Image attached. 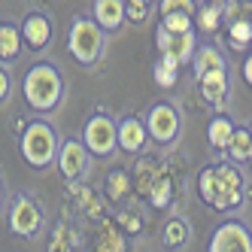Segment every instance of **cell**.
Returning <instances> with one entry per match:
<instances>
[{
	"label": "cell",
	"mask_w": 252,
	"mask_h": 252,
	"mask_svg": "<svg viewBox=\"0 0 252 252\" xmlns=\"http://www.w3.org/2000/svg\"><path fill=\"white\" fill-rule=\"evenodd\" d=\"M179 64L173 55H158V61H155V67H152V76H155V85H161V88H173L176 85V79H179Z\"/></svg>",
	"instance_id": "obj_16"
},
{
	"label": "cell",
	"mask_w": 252,
	"mask_h": 252,
	"mask_svg": "<svg viewBox=\"0 0 252 252\" xmlns=\"http://www.w3.org/2000/svg\"><path fill=\"white\" fill-rule=\"evenodd\" d=\"M191 67H194V76L201 79V76L213 73V70H225V58H222V52L216 49V46H204V49L194 52Z\"/></svg>",
	"instance_id": "obj_15"
},
{
	"label": "cell",
	"mask_w": 252,
	"mask_h": 252,
	"mask_svg": "<svg viewBox=\"0 0 252 252\" xmlns=\"http://www.w3.org/2000/svg\"><path fill=\"white\" fill-rule=\"evenodd\" d=\"M249 161H252V155H249Z\"/></svg>",
	"instance_id": "obj_32"
},
{
	"label": "cell",
	"mask_w": 252,
	"mask_h": 252,
	"mask_svg": "<svg viewBox=\"0 0 252 252\" xmlns=\"http://www.w3.org/2000/svg\"><path fill=\"white\" fill-rule=\"evenodd\" d=\"M146 131L155 143H173L179 134V113L170 103H155L146 116Z\"/></svg>",
	"instance_id": "obj_7"
},
{
	"label": "cell",
	"mask_w": 252,
	"mask_h": 252,
	"mask_svg": "<svg viewBox=\"0 0 252 252\" xmlns=\"http://www.w3.org/2000/svg\"><path fill=\"white\" fill-rule=\"evenodd\" d=\"M146 15H149V0H128L125 3V19H131L134 25L146 22Z\"/></svg>",
	"instance_id": "obj_26"
},
{
	"label": "cell",
	"mask_w": 252,
	"mask_h": 252,
	"mask_svg": "<svg viewBox=\"0 0 252 252\" xmlns=\"http://www.w3.org/2000/svg\"><path fill=\"white\" fill-rule=\"evenodd\" d=\"M55 152H58V140H55L52 125L31 122L22 134V158L31 167H49L55 161Z\"/></svg>",
	"instance_id": "obj_3"
},
{
	"label": "cell",
	"mask_w": 252,
	"mask_h": 252,
	"mask_svg": "<svg viewBox=\"0 0 252 252\" xmlns=\"http://www.w3.org/2000/svg\"><path fill=\"white\" fill-rule=\"evenodd\" d=\"M228 155L234 161H249V155H252V134L246 128H234L231 143H228Z\"/></svg>",
	"instance_id": "obj_19"
},
{
	"label": "cell",
	"mask_w": 252,
	"mask_h": 252,
	"mask_svg": "<svg viewBox=\"0 0 252 252\" xmlns=\"http://www.w3.org/2000/svg\"><path fill=\"white\" fill-rule=\"evenodd\" d=\"M243 79H246V82L252 85V55H249V58L243 61Z\"/></svg>",
	"instance_id": "obj_29"
},
{
	"label": "cell",
	"mask_w": 252,
	"mask_h": 252,
	"mask_svg": "<svg viewBox=\"0 0 252 252\" xmlns=\"http://www.w3.org/2000/svg\"><path fill=\"white\" fill-rule=\"evenodd\" d=\"M85 149L92 155H110L119 146V125L110 116H92L85 125Z\"/></svg>",
	"instance_id": "obj_5"
},
{
	"label": "cell",
	"mask_w": 252,
	"mask_h": 252,
	"mask_svg": "<svg viewBox=\"0 0 252 252\" xmlns=\"http://www.w3.org/2000/svg\"><path fill=\"white\" fill-rule=\"evenodd\" d=\"M210 252H252V234L240 222H225L216 228Z\"/></svg>",
	"instance_id": "obj_9"
},
{
	"label": "cell",
	"mask_w": 252,
	"mask_h": 252,
	"mask_svg": "<svg viewBox=\"0 0 252 252\" xmlns=\"http://www.w3.org/2000/svg\"><path fill=\"white\" fill-rule=\"evenodd\" d=\"M219 22H222V6L219 3H210L204 9H197V28L213 33V31H219Z\"/></svg>",
	"instance_id": "obj_22"
},
{
	"label": "cell",
	"mask_w": 252,
	"mask_h": 252,
	"mask_svg": "<svg viewBox=\"0 0 252 252\" xmlns=\"http://www.w3.org/2000/svg\"><path fill=\"white\" fill-rule=\"evenodd\" d=\"M9 94V73L6 70H0V100Z\"/></svg>",
	"instance_id": "obj_28"
},
{
	"label": "cell",
	"mask_w": 252,
	"mask_h": 252,
	"mask_svg": "<svg viewBox=\"0 0 252 252\" xmlns=\"http://www.w3.org/2000/svg\"><path fill=\"white\" fill-rule=\"evenodd\" d=\"M197 85H201V94H204L207 103L219 106L225 100V94H228V73H225V70H213V73L197 79Z\"/></svg>",
	"instance_id": "obj_14"
},
{
	"label": "cell",
	"mask_w": 252,
	"mask_h": 252,
	"mask_svg": "<svg viewBox=\"0 0 252 252\" xmlns=\"http://www.w3.org/2000/svg\"><path fill=\"white\" fill-rule=\"evenodd\" d=\"M22 92H25V100L28 106H33L37 113H49L61 103V94H64V82H61V73L52 64H33L28 73H25V82H22Z\"/></svg>",
	"instance_id": "obj_2"
},
{
	"label": "cell",
	"mask_w": 252,
	"mask_h": 252,
	"mask_svg": "<svg viewBox=\"0 0 252 252\" xmlns=\"http://www.w3.org/2000/svg\"><path fill=\"white\" fill-rule=\"evenodd\" d=\"M22 31L19 28H12L9 22H3L0 25V58L3 61H12L15 55L22 52Z\"/></svg>",
	"instance_id": "obj_18"
},
{
	"label": "cell",
	"mask_w": 252,
	"mask_h": 252,
	"mask_svg": "<svg viewBox=\"0 0 252 252\" xmlns=\"http://www.w3.org/2000/svg\"><path fill=\"white\" fill-rule=\"evenodd\" d=\"M146 140H149L146 122H140L137 116H128V119H122V122H119V146H122L125 152L137 155L143 146H146Z\"/></svg>",
	"instance_id": "obj_11"
},
{
	"label": "cell",
	"mask_w": 252,
	"mask_h": 252,
	"mask_svg": "<svg viewBox=\"0 0 252 252\" xmlns=\"http://www.w3.org/2000/svg\"><path fill=\"white\" fill-rule=\"evenodd\" d=\"M197 191L213 210H237L243 204V173L234 164H213L197 176Z\"/></svg>",
	"instance_id": "obj_1"
},
{
	"label": "cell",
	"mask_w": 252,
	"mask_h": 252,
	"mask_svg": "<svg viewBox=\"0 0 252 252\" xmlns=\"http://www.w3.org/2000/svg\"><path fill=\"white\" fill-rule=\"evenodd\" d=\"M228 40H231V46L234 49H246L249 43H252V25L249 22H234L231 28H228Z\"/></svg>",
	"instance_id": "obj_24"
},
{
	"label": "cell",
	"mask_w": 252,
	"mask_h": 252,
	"mask_svg": "<svg viewBox=\"0 0 252 252\" xmlns=\"http://www.w3.org/2000/svg\"><path fill=\"white\" fill-rule=\"evenodd\" d=\"M186 237H189V228H186V222H183V219H170V222L164 225V243H167L170 249L183 246V243H186Z\"/></svg>",
	"instance_id": "obj_23"
},
{
	"label": "cell",
	"mask_w": 252,
	"mask_h": 252,
	"mask_svg": "<svg viewBox=\"0 0 252 252\" xmlns=\"http://www.w3.org/2000/svg\"><path fill=\"white\" fill-rule=\"evenodd\" d=\"M43 225V213L40 207L31 201V197H15L12 201V210H9V231L19 234V237H33Z\"/></svg>",
	"instance_id": "obj_6"
},
{
	"label": "cell",
	"mask_w": 252,
	"mask_h": 252,
	"mask_svg": "<svg viewBox=\"0 0 252 252\" xmlns=\"http://www.w3.org/2000/svg\"><path fill=\"white\" fill-rule=\"evenodd\" d=\"M0 204H3V186H0Z\"/></svg>",
	"instance_id": "obj_30"
},
{
	"label": "cell",
	"mask_w": 252,
	"mask_h": 252,
	"mask_svg": "<svg viewBox=\"0 0 252 252\" xmlns=\"http://www.w3.org/2000/svg\"><path fill=\"white\" fill-rule=\"evenodd\" d=\"M94 22L103 31H119L125 22V0H94Z\"/></svg>",
	"instance_id": "obj_13"
},
{
	"label": "cell",
	"mask_w": 252,
	"mask_h": 252,
	"mask_svg": "<svg viewBox=\"0 0 252 252\" xmlns=\"http://www.w3.org/2000/svg\"><path fill=\"white\" fill-rule=\"evenodd\" d=\"M155 46H158V55H173L179 64H186L194 58L197 52V43H194V31H186V33H170L158 25V33H155Z\"/></svg>",
	"instance_id": "obj_8"
},
{
	"label": "cell",
	"mask_w": 252,
	"mask_h": 252,
	"mask_svg": "<svg viewBox=\"0 0 252 252\" xmlns=\"http://www.w3.org/2000/svg\"><path fill=\"white\" fill-rule=\"evenodd\" d=\"M22 40L31 49H46L49 46V40H52V25H49L46 15H40V12H31L28 15L25 25H22Z\"/></svg>",
	"instance_id": "obj_12"
},
{
	"label": "cell",
	"mask_w": 252,
	"mask_h": 252,
	"mask_svg": "<svg viewBox=\"0 0 252 252\" xmlns=\"http://www.w3.org/2000/svg\"><path fill=\"white\" fill-rule=\"evenodd\" d=\"M170 12L194 15V0H161V15H170Z\"/></svg>",
	"instance_id": "obj_27"
},
{
	"label": "cell",
	"mask_w": 252,
	"mask_h": 252,
	"mask_svg": "<svg viewBox=\"0 0 252 252\" xmlns=\"http://www.w3.org/2000/svg\"><path fill=\"white\" fill-rule=\"evenodd\" d=\"M88 155H92V152L85 149V143H79V140H64V146L58 152V167H61V173L67 179L82 176L88 170Z\"/></svg>",
	"instance_id": "obj_10"
},
{
	"label": "cell",
	"mask_w": 252,
	"mask_h": 252,
	"mask_svg": "<svg viewBox=\"0 0 252 252\" xmlns=\"http://www.w3.org/2000/svg\"><path fill=\"white\" fill-rule=\"evenodd\" d=\"M161 28L170 31V33H186V31H191V15H186V12L161 15Z\"/></svg>",
	"instance_id": "obj_25"
},
{
	"label": "cell",
	"mask_w": 252,
	"mask_h": 252,
	"mask_svg": "<svg viewBox=\"0 0 252 252\" xmlns=\"http://www.w3.org/2000/svg\"><path fill=\"white\" fill-rule=\"evenodd\" d=\"M67 49L79 64H94L103 52V28L92 19H76L67 33Z\"/></svg>",
	"instance_id": "obj_4"
},
{
	"label": "cell",
	"mask_w": 252,
	"mask_h": 252,
	"mask_svg": "<svg viewBox=\"0 0 252 252\" xmlns=\"http://www.w3.org/2000/svg\"><path fill=\"white\" fill-rule=\"evenodd\" d=\"M231 134H234V122L228 116H216L210 122V128H207V140H210L213 149H228Z\"/></svg>",
	"instance_id": "obj_17"
},
{
	"label": "cell",
	"mask_w": 252,
	"mask_h": 252,
	"mask_svg": "<svg viewBox=\"0 0 252 252\" xmlns=\"http://www.w3.org/2000/svg\"><path fill=\"white\" fill-rule=\"evenodd\" d=\"M216 3H219V6H222V3H231V0H216Z\"/></svg>",
	"instance_id": "obj_31"
},
{
	"label": "cell",
	"mask_w": 252,
	"mask_h": 252,
	"mask_svg": "<svg viewBox=\"0 0 252 252\" xmlns=\"http://www.w3.org/2000/svg\"><path fill=\"white\" fill-rule=\"evenodd\" d=\"M128 189H131V176L125 170H113L106 176V197H110V201H122V197L128 194Z\"/></svg>",
	"instance_id": "obj_21"
},
{
	"label": "cell",
	"mask_w": 252,
	"mask_h": 252,
	"mask_svg": "<svg viewBox=\"0 0 252 252\" xmlns=\"http://www.w3.org/2000/svg\"><path fill=\"white\" fill-rule=\"evenodd\" d=\"M146 194H149V204H152L155 210H164V207L170 204V197H173V194H170V179H167V176H155V183L149 186Z\"/></svg>",
	"instance_id": "obj_20"
}]
</instances>
